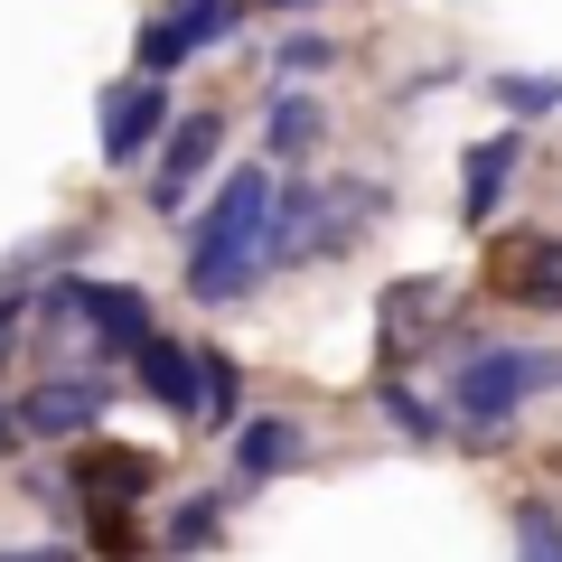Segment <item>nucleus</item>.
Here are the masks:
<instances>
[{
	"label": "nucleus",
	"instance_id": "obj_15",
	"mask_svg": "<svg viewBox=\"0 0 562 562\" xmlns=\"http://www.w3.org/2000/svg\"><path fill=\"white\" fill-rule=\"evenodd\" d=\"M94 516V562H150V543L132 535V506H85Z\"/></svg>",
	"mask_w": 562,
	"mask_h": 562
},
{
	"label": "nucleus",
	"instance_id": "obj_1",
	"mask_svg": "<svg viewBox=\"0 0 562 562\" xmlns=\"http://www.w3.org/2000/svg\"><path fill=\"white\" fill-rule=\"evenodd\" d=\"M272 198H281L272 169H235V179L216 188V206L188 225V291H198L206 310L244 301V291L262 281L254 254H262V235H272Z\"/></svg>",
	"mask_w": 562,
	"mask_h": 562
},
{
	"label": "nucleus",
	"instance_id": "obj_14",
	"mask_svg": "<svg viewBox=\"0 0 562 562\" xmlns=\"http://www.w3.org/2000/svg\"><path fill=\"white\" fill-rule=\"evenodd\" d=\"M487 94H497L516 122H535V113H562V76H487Z\"/></svg>",
	"mask_w": 562,
	"mask_h": 562
},
{
	"label": "nucleus",
	"instance_id": "obj_18",
	"mask_svg": "<svg viewBox=\"0 0 562 562\" xmlns=\"http://www.w3.org/2000/svg\"><path fill=\"white\" fill-rule=\"evenodd\" d=\"M188 57H198V47H188L169 20H150V29H140V76H179Z\"/></svg>",
	"mask_w": 562,
	"mask_h": 562
},
{
	"label": "nucleus",
	"instance_id": "obj_17",
	"mask_svg": "<svg viewBox=\"0 0 562 562\" xmlns=\"http://www.w3.org/2000/svg\"><path fill=\"white\" fill-rule=\"evenodd\" d=\"M516 562H562V525H553V506H516Z\"/></svg>",
	"mask_w": 562,
	"mask_h": 562
},
{
	"label": "nucleus",
	"instance_id": "obj_10",
	"mask_svg": "<svg viewBox=\"0 0 562 562\" xmlns=\"http://www.w3.org/2000/svg\"><path fill=\"white\" fill-rule=\"evenodd\" d=\"M506 169H516V132H497V140H479V150H469V169H460V216H469V225L497 216Z\"/></svg>",
	"mask_w": 562,
	"mask_h": 562
},
{
	"label": "nucleus",
	"instance_id": "obj_11",
	"mask_svg": "<svg viewBox=\"0 0 562 562\" xmlns=\"http://www.w3.org/2000/svg\"><path fill=\"white\" fill-rule=\"evenodd\" d=\"M301 460V431L291 422H244L235 431V479L254 487V479H281V469Z\"/></svg>",
	"mask_w": 562,
	"mask_h": 562
},
{
	"label": "nucleus",
	"instance_id": "obj_21",
	"mask_svg": "<svg viewBox=\"0 0 562 562\" xmlns=\"http://www.w3.org/2000/svg\"><path fill=\"white\" fill-rule=\"evenodd\" d=\"M328 57H338L328 38H291V47H281V66H291V76H310V66H328Z\"/></svg>",
	"mask_w": 562,
	"mask_h": 562
},
{
	"label": "nucleus",
	"instance_id": "obj_7",
	"mask_svg": "<svg viewBox=\"0 0 562 562\" xmlns=\"http://www.w3.org/2000/svg\"><path fill=\"white\" fill-rule=\"evenodd\" d=\"M76 487H85V506H140L160 487V460L150 450H122V441H94L76 460Z\"/></svg>",
	"mask_w": 562,
	"mask_h": 562
},
{
	"label": "nucleus",
	"instance_id": "obj_24",
	"mask_svg": "<svg viewBox=\"0 0 562 562\" xmlns=\"http://www.w3.org/2000/svg\"><path fill=\"white\" fill-rule=\"evenodd\" d=\"M262 10H310V0H262Z\"/></svg>",
	"mask_w": 562,
	"mask_h": 562
},
{
	"label": "nucleus",
	"instance_id": "obj_9",
	"mask_svg": "<svg viewBox=\"0 0 562 562\" xmlns=\"http://www.w3.org/2000/svg\"><path fill=\"white\" fill-rule=\"evenodd\" d=\"M132 366H140V384H150V403H169V413L198 422V357H188L179 338H150Z\"/></svg>",
	"mask_w": 562,
	"mask_h": 562
},
{
	"label": "nucleus",
	"instance_id": "obj_6",
	"mask_svg": "<svg viewBox=\"0 0 562 562\" xmlns=\"http://www.w3.org/2000/svg\"><path fill=\"white\" fill-rule=\"evenodd\" d=\"M160 132H169V85L160 76H132V85L103 94V160H113V169H132Z\"/></svg>",
	"mask_w": 562,
	"mask_h": 562
},
{
	"label": "nucleus",
	"instance_id": "obj_4",
	"mask_svg": "<svg viewBox=\"0 0 562 562\" xmlns=\"http://www.w3.org/2000/svg\"><path fill=\"white\" fill-rule=\"evenodd\" d=\"M216 150H225V113H179L169 140H160V169H150V206L160 216H188V198L216 169Z\"/></svg>",
	"mask_w": 562,
	"mask_h": 562
},
{
	"label": "nucleus",
	"instance_id": "obj_22",
	"mask_svg": "<svg viewBox=\"0 0 562 562\" xmlns=\"http://www.w3.org/2000/svg\"><path fill=\"white\" fill-rule=\"evenodd\" d=\"M0 562H85V553H66V543H29V553H0Z\"/></svg>",
	"mask_w": 562,
	"mask_h": 562
},
{
	"label": "nucleus",
	"instance_id": "obj_16",
	"mask_svg": "<svg viewBox=\"0 0 562 562\" xmlns=\"http://www.w3.org/2000/svg\"><path fill=\"white\" fill-rule=\"evenodd\" d=\"M169 29H179L188 47H216L225 29H235V0H169Z\"/></svg>",
	"mask_w": 562,
	"mask_h": 562
},
{
	"label": "nucleus",
	"instance_id": "obj_8",
	"mask_svg": "<svg viewBox=\"0 0 562 562\" xmlns=\"http://www.w3.org/2000/svg\"><path fill=\"white\" fill-rule=\"evenodd\" d=\"M497 291H506L516 310H562V244H553V235L497 244Z\"/></svg>",
	"mask_w": 562,
	"mask_h": 562
},
{
	"label": "nucleus",
	"instance_id": "obj_2",
	"mask_svg": "<svg viewBox=\"0 0 562 562\" xmlns=\"http://www.w3.org/2000/svg\"><path fill=\"white\" fill-rule=\"evenodd\" d=\"M535 394H562L553 347H479V357H460V384H450V403H460L469 431H506L516 403H535Z\"/></svg>",
	"mask_w": 562,
	"mask_h": 562
},
{
	"label": "nucleus",
	"instance_id": "obj_23",
	"mask_svg": "<svg viewBox=\"0 0 562 562\" xmlns=\"http://www.w3.org/2000/svg\"><path fill=\"white\" fill-rule=\"evenodd\" d=\"M10 319H20V291H0V338H10Z\"/></svg>",
	"mask_w": 562,
	"mask_h": 562
},
{
	"label": "nucleus",
	"instance_id": "obj_5",
	"mask_svg": "<svg viewBox=\"0 0 562 562\" xmlns=\"http://www.w3.org/2000/svg\"><path fill=\"white\" fill-rule=\"evenodd\" d=\"M103 403H113L103 375H47L20 394V431H38V441H94Z\"/></svg>",
	"mask_w": 562,
	"mask_h": 562
},
{
	"label": "nucleus",
	"instance_id": "obj_19",
	"mask_svg": "<svg viewBox=\"0 0 562 562\" xmlns=\"http://www.w3.org/2000/svg\"><path fill=\"white\" fill-rule=\"evenodd\" d=\"M384 422H403L413 441H441V413H431V403H422L413 384H384Z\"/></svg>",
	"mask_w": 562,
	"mask_h": 562
},
{
	"label": "nucleus",
	"instance_id": "obj_20",
	"mask_svg": "<svg viewBox=\"0 0 562 562\" xmlns=\"http://www.w3.org/2000/svg\"><path fill=\"white\" fill-rule=\"evenodd\" d=\"M216 516H225V506H216V497H188V506H179V516H169V553H198V543H206V535H216Z\"/></svg>",
	"mask_w": 562,
	"mask_h": 562
},
{
	"label": "nucleus",
	"instance_id": "obj_25",
	"mask_svg": "<svg viewBox=\"0 0 562 562\" xmlns=\"http://www.w3.org/2000/svg\"><path fill=\"white\" fill-rule=\"evenodd\" d=\"M0 450H10V413H0Z\"/></svg>",
	"mask_w": 562,
	"mask_h": 562
},
{
	"label": "nucleus",
	"instance_id": "obj_13",
	"mask_svg": "<svg viewBox=\"0 0 562 562\" xmlns=\"http://www.w3.org/2000/svg\"><path fill=\"white\" fill-rule=\"evenodd\" d=\"M244 413V375H235V357H198V422H235Z\"/></svg>",
	"mask_w": 562,
	"mask_h": 562
},
{
	"label": "nucleus",
	"instance_id": "obj_12",
	"mask_svg": "<svg viewBox=\"0 0 562 562\" xmlns=\"http://www.w3.org/2000/svg\"><path fill=\"white\" fill-rule=\"evenodd\" d=\"M262 132H272L281 160H291V150H310V140H319V94H301V85H291V94H272V122H262Z\"/></svg>",
	"mask_w": 562,
	"mask_h": 562
},
{
	"label": "nucleus",
	"instance_id": "obj_3",
	"mask_svg": "<svg viewBox=\"0 0 562 562\" xmlns=\"http://www.w3.org/2000/svg\"><path fill=\"white\" fill-rule=\"evenodd\" d=\"M47 319H94V338L103 347H150V301L140 291H122V281H47Z\"/></svg>",
	"mask_w": 562,
	"mask_h": 562
}]
</instances>
